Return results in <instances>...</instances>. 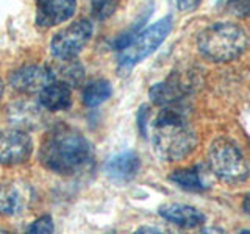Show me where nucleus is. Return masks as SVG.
<instances>
[{"label":"nucleus","mask_w":250,"mask_h":234,"mask_svg":"<svg viewBox=\"0 0 250 234\" xmlns=\"http://www.w3.org/2000/svg\"><path fill=\"white\" fill-rule=\"evenodd\" d=\"M39 105L52 113L69 109L72 106V88L53 80L39 92Z\"/></svg>","instance_id":"15"},{"label":"nucleus","mask_w":250,"mask_h":234,"mask_svg":"<svg viewBox=\"0 0 250 234\" xmlns=\"http://www.w3.org/2000/svg\"><path fill=\"white\" fill-rule=\"evenodd\" d=\"M33 142L25 131L13 128L0 131V164L18 166L30 159Z\"/></svg>","instance_id":"8"},{"label":"nucleus","mask_w":250,"mask_h":234,"mask_svg":"<svg viewBox=\"0 0 250 234\" xmlns=\"http://www.w3.org/2000/svg\"><path fill=\"white\" fill-rule=\"evenodd\" d=\"M0 234H11V233H8L6 230H3V228H0Z\"/></svg>","instance_id":"28"},{"label":"nucleus","mask_w":250,"mask_h":234,"mask_svg":"<svg viewBox=\"0 0 250 234\" xmlns=\"http://www.w3.org/2000/svg\"><path fill=\"white\" fill-rule=\"evenodd\" d=\"M39 159L55 174L72 175L91 161V145L80 131L58 125L44 136Z\"/></svg>","instance_id":"1"},{"label":"nucleus","mask_w":250,"mask_h":234,"mask_svg":"<svg viewBox=\"0 0 250 234\" xmlns=\"http://www.w3.org/2000/svg\"><path fill=\"white\" fill-rule=\"evenodd\" d=\"M197 77L188 70H177L172 72L166 80L153 84L148 91V97L155 105L163 108H175L180 101L185 100L195 88Z\"/></svg>","instance_id":"6"},{"label":"nucleus","mask_w":250,"mask_h":234,"mask_svg":"<svg viewBox=\"0 0 250 234\" xmlns=\"http://www.w3.org/2000/svg\"><path fill=\"white\" fill-rule=\"evenodd\" d=\"M148 108L147 106H141L139 109V113H138V122H139V130L141 133L146 136V133H147V116H148Z\"/></svg>","instance_id":"22"},{"label":"nucleus","mask_w":250,"mask_h":234,"mask_svg":"<svg viewBox=\"0 0 250 234\" xmlns=\"http://www.w3.org/2000/svg\"><path fill=\"white\" fill-rule=\"evenodd\" d=\"M119 3L121 0H88L92 18H96L97 20H105L111 18L119 8Z\"/></svg>","instance_id":"19"},{"label":"nucleus","mask_w":250,"mask_h":234,"mask_svg":"<svg viewBox=\"0 0 250 234\" xmlns=\"http://www.w3.org/2000/svg\"><path fill=\"white\" fill-rule=\"evenodd\" d=\"M197 234H227L221 228H202Z\"/></svg>","instance_id":"25"},{"label":"nucleus","mask_w":250,"mask_h":234,"mask_svg":"<svg viewBox=\"0 0 250 234\" xmlns=\"http://www.w3.org/2000/svg\"><path fill=\"white\" fill-rule=\"evenodd\" d=\"M152 142L163 161L175 162L191 155L197 145V135L177 108H163L152 125Z\"/></svg>","instance_id":"2"},{"label":"nucleus","mask_w":250,"mask_h":234,"mask_svg":"<svg viewBox=\"0 0 250 234\" xmlns=\"http://www.w3.org/2000/svg\"><path fill=\"white\" fill-rule=\"evenodd\" d=\"M208 166L224 183L241 184L250 175V166L241 148L229 137H217L208 148Z\"/></svg>","instance_id":"4"},{"label":"nucleus","mask_w":250,"mask_h":234,"mask_svg":"<svg viewBox=\"0 0 250 234\" xmlns=\"http://www.w3.org/2000/svg\"><path fill=\"white\" fill-rule=\"evenodd\" d=\"M8 120L18 130H33L42 123V111L33 101H16L8 109Z\"/></svg>","instance_id":"14"},{"label":"nucleus","mask_w":250,"mask_h":234,"mask_svg":"<svg viewBox=\"0 0 250 234\" xmlns=\"http://www.w3.org/2000/svg\"><path fill=\"white\" fill-rule=\"evenodd\" d=\"M250 38L239 23L216 22L200 31L197 49L209 62H230L247 50Z\"/></svg>","instance_id":"3"},{"label":"nucleus","mask_w":250,"mask_h":234,"mask_svg":"<svg viewBox=\"0 0 250 234\" xmlns=\"http://www.w3.org/2000/svg\"><path fill=\"white\" fill-rule=\"evenodd\" d=\"M92 22L88 19H80L70 23L64 30L58 31L50 42L52 53L61 61L75 59L92 36Z\"/></svg>","instance_id":"7"},{"label":"nucleus","mask_w":250,"mask_h":234,"mask_svg":"<svg viewBox=\"0 0 250 234\" xmlns=\"http://www.w3.org/2000/svg\"><path fill=\"white\" fill-rule=\"evenodd\" d=\"M53 81L50 67L41 64H28L16 69L10 75V84L18 92L36 94Z\"/></svg>","instance_id":"9"},{"label":"nucleus","mask_w":250,"mask_h":234,"mask_svg":"<svg viewBox=\"0 0 250 234\" xmlns=\"http://www.w3.org/2000/svg\"><path fill=\"white\" fill-rule=\"evenodd\" d=\"M53 220L50 215H41L31 223L23 234H53Z\"/></svg>","instance_id":"20"},{"label":"nucleus","mask_w":250,"mask_h":234,"mask_svg":"<svg viewBox=\"0 0 250 234\" xmlns=\"http://www.w3.org/2000/svg\"><path fill=\"white\" fill-rule=\"evenodd\" d=\"M139 167L141 161L135 152H122L106 162V174L116 183H128L138 175Z\"/></svg>","instance_id":"13"},{"label":"nucleus","mask_w":250,"mask_h":234,"mask_svg":"<svg viewBox=\"0 0 250 234\" xmlns=\"http://www.w3.org/2000/svg\"><path fill=\"white\" fill-rule=\"evenodd\" d=\"M2 96H3V81L0 80V98H2Z\"/></svg>","instance_id":"27"},{"label":"nucleus","mask_w":250,"mask_h":234,"mask_svg":"<svg viewBox=\"0 0 250 234\" xmlns=\"http://www.w3.org/2000/svg\"><path fill=\"white\" fill-rule=\"evenodd\" d=\"M169 179L178 187H182L183 191L192 192V194H200L208 189V183L200 166H194L189 169H180L172 172L169 175Z\"/></svg>","instance_id":"16"},{"label":"nucleus","mask_w":250,"mask_h":234,"mask_svg":"<svg viewBox=\"0 0 250 234\" xmlns=\"http://www.w3.org/2000/svg\"><path fill=\"white\" fill-rule=\"evenodd\" d=\"M172 27H174L172 16H166V18L160 19L158 22L141 30L135 36V39L124 50L119 52V58H117L119 70H130L138 62L150 57L164 42V39L169 36Z\"/></svg>","instance_id":"5"},{"label":"nucleus","mask_w":250,"mask_h":234,"mask_svg":"<svg viewBox=\"0 0 250 234\" xmlns=\"http://www.w3.org/2000/svg\"><path fill=\"white\" fill-rule=\"evenodd\" d=\"M224 6L230 13L236 16H249L250 14V0H225Z\"/></svg>","instance_id":"21"},{"label":"nucleus","mask_w":250,"mask_h":234,"mask_svg":"<svg viewBox=\"0 0 250 234\" xmlns=\"http://www.w3.org/2000/svg\"><path fill=\"white\" fill-rule=\"evenodd\" d=\"M242 209H244V213L250 215V194H247L244 197V201H242Z\"/></svg>","instance_id":"26"},{"label":"nucleus","mask_w":250,"mask_h":234,"mask_svg":"<svg viewBox=\"0 0 250 234\" xmlns=\"http://www.w3.org/2000/svg\"><path fill=\"white\" fill-rule=\"evenodd\" d=\"M158 213L164 220L186 230L200 228L205 223V214L189 205H182V203H167V205H163L160 206Z\"/></svg>","instance_id":"12"},{"label":"nucleus","mask_w":250,"mask_h":234,"mask_svg":"<svg viewBox=\"0 0 250 234\" xmlns=\"http://www.w3.org/2000/svg\"><path fill=\"white\" fill-rule=\"evenodd\" d=\"M133 234H163V233L158 231L156 228H150V226H144V228H139L138 231H135Z\"/></svg>","instance_id":"24"},{"label":"nucleus","mask_w":250,"mask_h":234,"mask_svg":"<svg viewBox=\"0 0 250 234\" xmlns=\"http://www.w3.org/2000/svg\"><path fill=\"white\" fill-rule=\"evenodd\" d=\"M50 70L55 81H61L70 86V88H75V86H78L84 80V69L82 66V62H78L75 59L61 61L60 64L50 67Z\"/></svg>","instance_id":"17"},{"label":"nucleus","mask_w":250,"mask_h":234,"mask_svg":"<svg viewBox=\"0 0 250 234\" xmlns=\"http://www.w3.org/2000/svg\"><path fill=\"white\" fill-rule=\"evenodd\" d=\"M31 200V189L22 181L0 184V214L13 217L25 211Z\"/></svg>","instance_id":"11"},{"label":"nucleus","mask_w":250,"mask_h":234,"mask_svg":"<svg viewBox=\"0 0 250 234\" xmlns=\"http://www.w3.org/2000/svg\"><path fill=\"white\" fill-rule=\"evenodd\" d=\"M77 11V0H36V22L50 28L69 20Z\"/></svg>","instance_id":"10"},{"label":"nucleus","mask_w":250,"mask_h":234,"mask_svg":"<svg viewBox=\"0 0 250 234\" xmlns=\"http://www.w3.org/2000/svg\"><path fill=\"white\" fill-rule=\"evenodd\" d=\"M113 86L105 78L88 83L83 89V103L88 108H96L111 97Z\"/></svg>","instance_id":"18"},{"label":"nucleus","mask_w":250,"mask_h":234,"mask_svg":"<svg viewBox=\"0 0 250 234\" xmlns=\"http://www.w3.org/2000/svg\"><path fill=\"white\" fill-rule=\"evenodd\" d=\"M239 234H250V230H242Z\"/></svg>","instance_id":"29"},{"label":"nucleus","mask_w":250,"mask_h":234,"mask_svg":"<svg viewBox=\"0 0 250 234\" xmlns=\"http://www.w3.org/2000/svg\"><path fill=\"white\" fill-rule=\"evenodd\" d=\"M202 3V0H177L180 11H194Z\"/></svg>","instance_id":"23"}]
</instances>
